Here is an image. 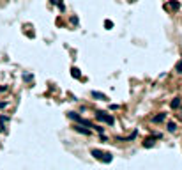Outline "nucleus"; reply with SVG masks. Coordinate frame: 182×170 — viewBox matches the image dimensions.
Instances as JSON below:
<instances>
[{"label": "nucleus", "instance_id": "f257e3e1", "mask_svg": "<svg viewBox=\"0 0 182 170\" xmlns=\"http://www.w3.org/2000/svg\"><path fill=\"white\" fill-rule=\"evenodd\" d=\"M90 154H92L96 160H101L103 163H110V161L113 160V156H111L110 152H104V151H101V149H92Z\"/></svg>", "mask_w": 182, "mask_h": 170}, {"label": "nucleus", "instance_id": "f03ea898", "mask_svg": "<svg viewBox=\"0 0 182 170\" xmlns=\"http://www.w3.org/2000/svg\"><path fill=\"white\" fill-rule=\"evenodd\" d=\"M96 119L104 121V122H106V124H110V126H113V124H115V119H113L111 115H108L106 112H103V110H97V112H96Z\"/></svg>", "mask_w": 182, "mask_h": 170}, {"label": "nucleus", "instance_id": "7ed1b4c3", "mask_svg": "<svg viewBox=\"0 0 182 170\" xmlns=\"http://www.w3.org/2000/svg\"><path fill=\"white\" fill-rule=\"evenodd\" d=\"M166 7H170L172 11H177V9H180V2H179V0H170V2L164 4V9H166Z\"/></svg>", "mask_w": 182, "mask_h": 170}, {"label": "nucleus", "instance_id": "20e7f679", "mask_svg": "<svg viewBox=\"0 0 182 170\" xmlns=\"http://www.w3.org/2000/svg\"><path fill=\"white\" fill-rule=\"evenodd\" d=\"M92 98H96L99 101H108V96L103 94V92H97V90H92Z\"/></svg>", "mask_w": 182, "mask_h": 170}, {"label": "nucleus", "instance_id": "39448f33", "mask_svg": "<svg viewBox=\"0 0 182 170\" xmlns=\"http://www.w3.org/2000/svg\"><path fill=\"white\" fill-rule=\"evenodd\" d=\"M164 119H166V113H164V112H161V113H157V115H154V117H152V122H154V124H159V122H163Z\"/></svg>", "mask_w": 182, "mask_h": 170}, {"label": "nucleus", "instance_id": "423d86ee", "mask_svg": "<svg viewBox=\"0 0 182 170\" xmlns=\"http://www.w3.org/2000/svg\"><path fill=\"white\" fill-rule=\"evenodd\" d=\"M74 131H78V133H81V135H90V129L88 128H81L80 124H76V126H73Z\"/></svg>", "mask_w": 182, "mask_h": 170}, {"label": "nucleus", "instance_id": "0eeeda50", "mask_svg": "<svg viewBox=\"0 0 182 170\" xmlns=\"http://www.w3.org/2000/svg\"><path fill=\"white\" fill-rule=\"evenodd\" d=\"M78 124H80V126H85V128H96V126H94L90 121H87V119H80Z\"/></svg>", "mask_w": 182, "mask_h": 170}, {"label": "nucleus", "instance_id": "6e6552de", "mask_svg": "<svg viewBox=\"0 0 182 170\" xmlns=\"http://www.w3.org/2000/svg\"><path fill=\"white\" fill-rule=\"evenodd\" d=\"M170 106H172L173 110L180 108V98H173V99H172V103H170Z\"/></svg>", "mask_w": 182, "mask_h": 170}, {"label": "nucleus", "instance_id": "1a4fd4ad", "mask_svg": "<svg viewBox=\"0 0 182 170\" xmlns=\"http://www.w3.org/2000/svg\"><path fill=\"white\" fill-rule=\"evenodd\" d=\"M71 74H73V78H76V80H80V78H81L80 69H78V68H71Z\"/></svg>", "mask_w": 182, "mask_h": 170}, {"label": "nucleus", "instance_id": "9d476101", "mask_svg": "<svg viewBox=\"0 0 182 170\" xmlns=\"http://www.w3.org/2000/svg\"><path fill=\"white\" fill-rule=\"evenodd\" d=\"M166 128H168V131H170V133H175V131H177V124H175V122H168V124H166Z\"/></svg>", "mask_w": 182, "mask_h": 170}, {"label": "nucleus", "instance_id": "9b49d317", "mask_svg": "<svg viewBox=\"0 0 182 170\" xmlns=\"http://www.w3.org/2000/svg\"><path fill=\"white\" fill-rule=\"evenodd\" d=\"M152 145H154V136H152V138H150V136H148V138H145L143 147H152Z\"/></svg>", "mask_w": 182, "mask_h": 170}, {"label": "nucleus", "instance_id": "f8f14e48", "mask_svg": "<svg viewBox=\"0 0 182 170\" xmlns=\"http://www.w3.org/2000/svg\"><path fill=\"white\" fill-rule=\"evenodd\" d=\"M51 4H57L58 7H60V11H64L66 7H64V4H62V0H51Z\"/></svg>", "mask_w": 182, "mask_h": 170}, {"label": "nucleus", "instance_id": "ddd939ff", "mask_svg": "<svg viewBox=\"0 0 182 170\" xmlns=\"http://www.w3.org/2000/svg\"><path fill=\"white\" fill-rule=\"evenodd\" d=\"M104 27H106V29H113V21H110V20H106V21H104Z\"/></svg>", "mask_w": 182, "mask_h": 170}, {"label": "nucleus", "instance_id": "4468645a", "mask_svg": "<svg viewBox=\"0 0 182 170\" xmlns=\"http://www.w3.org/2000/svg\"><path fill=\"white\" fill-rule=\"evenodd\" d=\"M175 71H177V73H182V60L177 64V66H175Z\"/></svg>", "mask_w": 182, "mask_h": 170}, {"label": "nucleus", "instance_id": "2eb2a0df", "mask_svg": "<svg viewBox=\"0 0 182 170\" xmlns=\"http://www.w3.org/2000/svg\"><path fill=\"white\" fill-rule=\"evenodd\" d=\"M71 23H73V25H76V23H78V18H76V16H73V18H71Z\"/></svg>", "mask_w": 182, "mask_h": 170}, {"label": "nucleus", "instance_id": "dca6fc26", "mask_svg": "<svg viewBox=\"0 0 182 170\" xmlns=\"http://www.w3.org/2000/svg\"><path fill=\"white\" fill-rule=\"evenodd\" d=\"M23 78H25V80H27V82H30V80H32V74H25V76H23Z\"/></svg>", "mask_w": 182, "mask_h": 170}, {"label": "nucleus", "instance_id": "f3484780", "mask_svg": "<svg viewBox=\"0 0 182 170\" xmlns=\"http://www.w3.org/2000/svg\"><path fill=\"white\" fill-rule=\"evenodd\" d=\"M5 106H7V103H5V101H0V108H5Z\"/></svg>", "mask_w": 182, "mask_h": 170}, {"label": "nucleus", "instance_id": "a211bd4d", "mask_svg": "<svg viewBox=\"0 0 182 170\" xmlns=\"http://www.w3.org/2000/svg\"><path fill=\"white\" fill-rule=\"evenodd\" d=\"M4 90H7V87H0V92H4Z\"/></svg>", "mask_w": 182, "mask_h": 170}]
</instances>
